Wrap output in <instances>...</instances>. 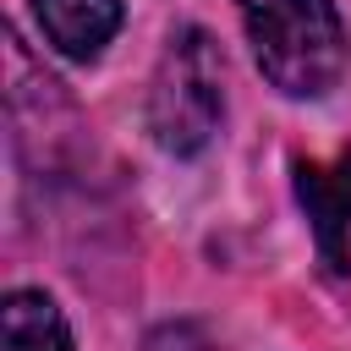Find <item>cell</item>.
<instances>
[{
    "mask_svg": "<svg viewBox=\"0 0 351 351\" xmlns=\"http://www.w3.org/2000/svg\"><path fill=\"white\" fill-rule=\"evenodd\" d=\"M33 16L60 55L93 60L121 27V0H33Z\"/></svg>",
    "mask_w": 351,
    "mask_h": 351,
    "instance_id": "4",
    "label": "cell"
},
{
    "mask_svg": "<svg viewBox=\"0 0 351 351\" xmlns=\"http://www.w3.org/2000/svg\"><path fill=\"white\" fill-rule=\"evenodd\" d=\"M247 16V44L258 71L291 93L318 99L346 71V27L335 0H236Z\"/></svg>",
    "mask_w": 351,
    "mask_h": 351,
    "instance_id": "1",
    "label": "cell"
},
{
    "mask_svg": "<svg viewBox=\"0 0 351 351\" xmlns=\"http://www.w3.org/2000/svg\"><path fill=\"white\" fill-rule=\"evenodd\" d=\"M296 197L313 219V236H318V252L335 274L351 269V252H346V230H351V148L329 165L318 159H296Z\"/></svg>",
    "mask_w": 351,
    "mask_h": 351,
    "instance_id": "3",
    "label": "cell"
},
{
    "mask_svg": "<svg viewBox=\"0 0 351 351\" xmlns=\"http://www.w3.org/2000/svg\"><path fill=\"white\" fill-rule=\"evenodd\" d=\"M0 351H71V329L44 291H11L0 307Z\"/></svg>",
    "mask_w": 351,
    "mask_h": 351,
    "instance_id": "5",
    "label": "cell"
},
{
    "mask_svg": "<svg viewBox=\"0 0 351 351\" xmlns=\"http://www.w3.org/2000/svg\"><path fill=\"white\" fill-rule=\"evenodd\" d=\"M219 82H225V66H219L214 38L203 27L176 33L165 60H159L154 93H148V126L170 154H197L214 137L219 104H225Z\"/></svg>",
    "mask_w": 351,
    "mask_h": 351,
    "instance_id": "2",
    "label": "cell"
}]
</instances>
